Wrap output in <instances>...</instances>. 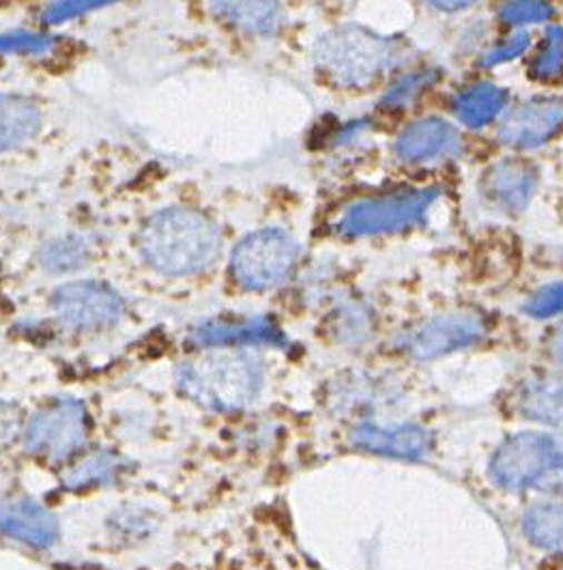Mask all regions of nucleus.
I'll return each instance as SVG.
<instances>
[{
	"label": "nucleus",
	"instance_id": "obj_1",
	"mask_svg": "<svg viewBox=\"0 0 563 570\" xmlns=\"http://www.w3.org/2000/svg\"><path fill=\"white\" fill-rule=\"evenodd\" d=\"M142 258L166 276H186L209 267L221 248L216 224L200 212L170 207L154 214L136 237Z\"/></svg>",
	"mask_w": 563,
	"mask_h": 570
},
{
	"label": "nucleus",
	"instance_id": "obj_2",
	"mask_svg": "<svg viewBox=\"0 0 563 570\" xmlns=\"http://www.w3.org/2000/svg\"><path fill=\"white\" fill-rule=\"evenodd\" d=\"M265 366L244 348L209 351L177 368V385L194 403L214 412L246 410L260 394Z\"/></svg>",
	"mask_w": 563,
	"mask_h": 570
},
{
	"label": "nucleus",
	"instance_id": "obj_3",
	"mask_svg": "<svg viewBox=\"0 0 563 570\" xmlns=\"http://www.w3.org/2000/svg\"><path fill=\"white\" fill-rule=\"evenodd\" d=\"M407 59L403 41L381 37L357 24L336 27L318 37L314 61L338 87L366 89L387 69Z\"/></svg>",
	"mask_w": 563,
	"mask_h": 570
},
{
	"label": "nucleus",
	"instance_id": "obj_4",
	"mask_svg": "<svg viewBox=\"0 0 563 570\" xmlns=\"http://www.w3.org/2000/svg\"><path fill=\"white\" fill-rule=\"evenodd\" d=\"M491 480L507 493H563V433L523 431L491 459Z\"/></svg>",
	"mask_w": 563,
	"mask_h": 570
},
{
	"label": "nucleus",
	"instance_id": "obj_5",
	"mask_svg": "<svg viewBox=\"0 0 563 570\" xmlns=\"http://www.w3.org/2000/svg\"><path fill=\"white\" fill-rule=\"evenodd\" d=\"M438 194V188H424L357 200L346 207L343 218L336 224L338 233L346 237H366L419 224Z\"/></svg>",
	"mask_w": 563,
	"mask_h": 570
},
{
	"label": "nucleus",
	"instance_id": "obj_6",
	"mask_svg": "<svg viewBox=\"0 0 563 570\" xmlns=\"http://www.w3.org/2000/svg\"><path fill=\"white\" fill-rule=\"evenodd\" d=\"M295 239L280 228H263L248 235L233 253V276L250 291L280 285L297 261Z\"/></svg>",
	"mask_w": 563,
	"mask_h": 570
},
{
	"label": "nucleus",
	"instance_id": "obj_7",
	"mask_svg": "<svg viewBox=\"0 0 563 570\" xmlns=\"http://www.w3.org/2000/svg\"><path fill=\"white\" fill-rule=\"evenodd\" d=\"M87 433V407L76 399H57L32 415L24 444L34 456L61 463L85 444Z\"/></svg>",
	"mask_w": 563,
	"mask_h": 570
},
{
	"label": "nucleus",
	"instance_id": "obj_8",
	"mask_svg": "<svg viewBox=\"0 0 563 570\" xmlns=\"http://www.w3.org/2000/svg\"><path fill=\"white\" fill-rule=\"evenodd\" d=\"M486 325L473 313H447L428 318L401 338V348L413 360H435L482 341Z\"/></svg>",
	"mask_w": 563,
	"mask_h": 570
},
{
	"label": "nucleus",
	"instance_id": "obj_9",
	"mask_svg": "<svg viewBox=\"0 0 563 570\" xmlns=\"http://www.w3.org/2000/svg\"><path fill=\"white\" fill-rule=\"evenodd\" d=\"M52 308L73 330H103L124 317V299L101 283H69L52 295Z\"/></svg>",
	"mask_w": 563,
	"mask_h": 570
},
{
	"label": "nucleus",
	"instance_id": "obj_10",
	"mask_svg": "<svg viewBox=\"0 0 563 570\" xmlns=\"http://www.w3.org/2000/svg\"><path fill=\"white\" fill-rule=\"evenodd\" d=\"M563 129V97H532L501 121L500 140L512 149H535Z\"/></svg>",
	"mask_w": 563,
	"mask_h": 570
},
{
	"label": "nucleus",
	"instance_id": "obj_11",
	"mask_svg": "<svg viewBox=\"0 0 563 570\" xmlns=\"http://www.w3.org/2000/svg\"><path fill=\"white\" fill-rule=\"evenodd\" d=\"M535 188L537 168L530 159H501L484 173L480 181L482 194L507 214H521L527 209Z\"/></svg>",
	"mask_w": 563,
	"mask_h": 570
},
{
	"label": "nucleus",
	"instance_id": "obj_12",
	"mask_svg": "<svg viewBox=\"0 0 563 570\" xmlns=\"http://www.w3.org/2000/svg\"><path fill=\"white\" fill-rule=\"evenodd\" d=\"M510 407L523 420L563 429V373H533L518 381Z\"/></svg>",
	"mask_w": 563,
	"mask_h": 570
},
{
	"label": "nucleus",
	"instance_id": "obj_13",
	"mask_svg": "<svg viewBox=\"0 0 563 570\" xmlns=\"http://www.w3.org/2000/svg\"><path fill=\"white\" fill-rule=\"evenodd\" d=\"M350 445L362 448L366 452L394 456V459H422L428 454L433 438L419 424H398V426H381V424H359L350 431Z\"/></svg>",
	"mask_w": 563,
	"mask_h": 570
},
{
	"label": "nucleus",
	"instance_id": "obj_14",
	"mask_svg": "<svg viewBox=\"0 0 563 570\" xmlns=\"http://www.w3.org/2000/svg\"><path fill=\"white\" fill-rule=\"evenodd\" d=\"M194 347L228 348L239 345H274L286 347L280 327L267 317L246 321H211L191 330L188 338Z\"/></svg>",
	"mask_w": 563,
	"mask_h": 570
},
{
	"label": "nucleus",
	"instance_id": "obj_15",
	"mask_svg": "<svg viewBox=\"0 0 563 570\" xmlns=\"http://www.w3.org/2000/svg\"><path fill=\"white\" fill-rule=\"evenodd\" d=\"M2 532L37 549H48L59 539V521L34 500H11L2 507Z\"/></svg>",
	"mask_w": 563,
	"mask_h": 570
},
{
	"label": "nucleus",
	"instance_id": "obj_16",
	"mask_svg": "<svg viewBox=\"0 0 563 570\" xmlns=\"http://www.w3.org/2000/svg\"><path fill=\"white\" fill-rule=\"evenodd\" d=\"M521 534L544 558L563 553V493L535 500L521 514Z\"/></svg>",
	"mask_w": 563,
	"mask_h": 570
},
{
	"label": "nucleus",
	"instance_id": "obj_17",
	"mask_svg": "<svg viewBox=\"0 0 563 570\" xmlns=\"http://www.w3.org/2000/svg\"><path fill=\"white\" fill-rule=\"evenodd\" d=\"M458 147V131L443 119H419L405 127L396 140L398 158L407 161L433 159Z\"/></svg>",
	"mask_w": 563,
	"mask_h": 570
},
{
	"label": "nucleus",
	"instance_id": "obj_18",
	"mask_svg": "<svg viewBox=\"0 0 563 570\" xmlns=\"http://www.w3.org/2000/svg\"><path fill=\"white\" fill-rule=\"evenodd\" d=\"M507 101L505 89L493 82H480L454 97V115L461 124L470 127H482L491 124Z\"/></svg>",
	"mask_w": 563,
	"mask_h": 570
},
{
	"label": "nucleus",
	"instance_id": "obj_19",
	"mask_svg": "<svg viewBox=\"0 0 563 570\" xmlns=\"http://www.w3.org/2000/svg\"><path fill=\"white\" fill-rule=\"evenodd\" d=\"M211 11L248 32H274L282 22V9L276 2H214Z\"/></svg>",
	"mask_w": 563,
	"mask_h": 570
},
{
	"label": "nucleus",
	"instance_id": "obj_20",
	"mask_svg": "<svg viewBox=\"0 0 563 570\" xmlns=\"http://www.w3.org/2000/svg\"><path fill=\"white\" fill-rule=\"evenodd\" d=\"M41 117L27 97H2V149H16L32 138L39 129Z\"/></svg>",
	"mask_w": 563,
	"mask_h": 570
},
{
	"label": "nucleus",
	"instance_id": "obj_21",
	"mask_svg": "<svg viewBox=\"0 0 563 570\" xmlns=\"http://www.w3.org/2000/svg\"><path fill=\"white\" fill-rule=\"evenodd\" d=\"M535 80H555L563 73V27H551L530 65Z\"/></svg>",
	"mask_w": 563,
	"mask_h": 570
},
{
	"label": "nucleus",
	"instance_id": "obj_22",
	"mask_svg": "<svg viewBox=\"0 0 563 570\" xmlns=\"http://www.w3.org/2000/svg\"><path fill=\"white\" fill-rule=\"evenodd\" d=\"M39 261L50 272H69L87 261V246L80 237H67L50 242L41 248Z\"/></svg>",
	"mask_w": 563,
	"mask_h": 570
},
{
	"label": "nucleus",
	"instance_id": "obj_23",
	"mask_svg": "<svg viewBox=\"0 0 563 570\" xmlns=\"http://www.w3.org/2000/svg\"><path fill=\"white\" fill-rule=\"evenodd\" d=\"M115 472H117V456L108 452H97L65 475V484L71 489H82L99 482H110Z\"/></svg>",
	"mask_w": 563,
	"mask_h": 570
},
{
	"label": "nucleus",
	"instance_id": "obj_24",
	"mask_svg": "<svg viewBox=\"0 0 563 570\" xmlns=\"http://www.w3.org/2000/svg\"><path fill=\"white\" fill-rule=\"evenodd\" d=\"M438 78V71L426 69V71H415L403 76L385 96L381 99V106L385 108H403L407 101L417 96L422 89L431 87Z\"/></svg>",
	"mask_w": 563,
	"mask_h": 570
},
{
	"label": "nucleus",
	"instance_id": "obj_25",
	"mask_svg": "<svg viewBox=\"0 0 563 570\" xmlns=\"http://www.w3.org/2000/svg\"><path fill=\"white\" fill-rule=\"evenodd\" d=\"M525 313L533 318H551L563 313V281L542 286L525 304Z\"/></svg>",
	"mask_w": 563,
	"mask_h": 570
},
{
	"label": "nucleus",
	"instance_id": "obj_26",
	"mask_svg": "<svg viewBox=\"0 0 563 570\" xmlns=\"http://www.w3.org/2000/svg\"><path fill=\"white\" fill-rule=\"evenodd\" d=\"M553 16V7L546 2H505L500 9V18L505 24H535Z\"/></svg>",
	"mask_w": 563,
	"mask_h": 570
},
{
	"label": "nucleus",
	"instance_id": "obj_27",
	"mask_svg": "<svg viewBox=\"0 0 563 570\" xmlns=\"http://www.w3.org/2000/svg\"><path fill=\"white\" fill-rule=\"evenodd\" d=\"M0 48H2V52L39 55V52H46L52 48V37L27 31L7 32L0 37Z\"/></svg>",
	"mask_w": 563,
	"mask_h": 570
},
{
	"label": "nucleus",
	"instance_id": "obj_28",
	"mask_svg": "<svg viewBox=\"0 0 563 570\" xmlns=\"http://www.w3.org/2000/svg\"><path fill=\"white\" fill-rule=\"evenodd\" d=\"M527 46H530V35L525 31H518L516 35L507 37V39H505L501 46H497V48H493V50L484 52V55H482V59H480V63L484 65V67L505 63V61H510V59L518 57L521 52H525V50H527Z\"/></svg>",
	"mask_w": 563,
	"mask_h": 570
},
{
	"label": "nucleus",
	"instance_id": "obj_29",
	"mask_svg": "<svg viewBox=\"0 0 563 570\" xmlns=\"http://www.w3.org/2000/svg\"><path fill=\"white\" fill-rule=\"evenodd\" d=\"M103 7V2H97V0H89V2H80V0H73V2H55L50 4L46 11H43V22L46 24H57V22H63L69 20L73 16H82L87 11H93Z\"/></svg>",
	"mask_w": 563,
	"mask_h": 570
},
{
	"label": "nucleus",
	"instance_id": "obj_30",
	"mask_svg": "<svg viewBox=\"0 0 563 570\" xmlns=\"http://www.w3.org/2000/svg\"><path fill=\"white\" fill-rule=\"evenodd\" d=\"M546 355L551 357V362L555 366H560L563 371V323L551 330V334L546 336Z\"/></svg>",
	"mask_w": 563,
	"mask_h": 570
},
{
	"label": "nucleus",
	"instance_id": "obj_31",
	"mask_svg": "<svg viewBox=\"0 0 563 570\" xmlns=\"http://www.w3.org/2000/svg\"><path fill=\"white\" fill-rule=\"evenodd\" d=\"M537 570H563V553L544 558V560L540 562Z\"/></svg>",
	"mask_w": 563,
	"mask_h": 570
}]
</instances>
